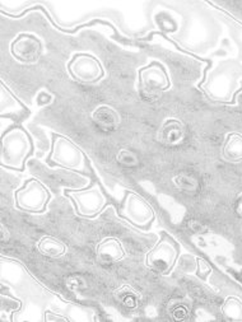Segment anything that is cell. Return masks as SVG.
Here are the masks:
<instances>
[{"label": "cell", "instance_id": "obj_1", "mask_svg": "<svg viewBox=\"0 0 242 322\" xmlns=\"http://www.w3.org/2000/svg\"><path fill=\"white\" fill-rule=\"evenodd\" d=\"M31 152V140L19 127H15L4 134L1 139L0 162L4 167L22 171L26 158Z\"/></svg>", "mask_w": 242, "mask_h": 322}, {"label": "cell", "instance_id": "obj_2", "mask_svg": "<svg viewBox=\"0 0 242 322\" xmlns=\"http://www.w3.org/2000/svg\"><path fill=\"white\" fill-rule=\"evenodd\" d=\"M138 86L139 93L144 100L154 101L160 97L162 92L170 88L171 83L166 69L160 62L153 61L149 65L139 69Z\"/></svg>", "mask_w": 242, "mask_h": 322}, {"label": "cell", "instance_id": "obj_3", "mask_svg": "<svg viewBox=\"0 0 242 322\" xmlns=\"http://www.w3.org/2000/svg\"><path fill=\"white\" fill-rule=\"evenodd\" d=\"M50 162L71 171L86 168V157L71 140L61 135H55L51 148Z\"/></svg>", "mask_w": 242, "mask_h": 322}, {"label": "cell", "instance_id": "obj_4", "mask_svg": "<svg viewBox=\"0 0 242 322\" xmlns=\"http://www.w3.org/2000/svg\"><path fill=\"white\" fill-rule=\"evenodd\" d=\"M50 192L36 178L26 181L22 189L15 191V207L28 213H42L50 201Z\"/></svg>", "mask_w": 242, "mask_h": 322}, {"label": "cell", "instance_id": "obj_5", "mask_svg": "<svg viewBox=\"0 0 242 322\" xmlns=\"http://www.w3.org/2000/svg\"><path fill=\"white\" fill-rule=\"evenodd\" d=\"M179 251L176 243L169 236H163L158 243L145 256V265L154 272L167 275L178 260Z\"/></svg>", "mask_w": 242, "mask_h": 322}, {"label": "cell", "instance_id": "obj_6", "mask_svg": "<svg viewBox=\"0 0 242 322\" xmlns=\"http://www.w3.org/2000/svg\"><path fill=\"white\" fill-rule=\"evenodd\" d=\"M68 70L74 80L92 84L104 78L105 71L97 57L89 54H77L68 64Z\"/></svg>", "mask_w": 242, "mask_h": 322}, {"label": "cell", "instance_id": "obj_7", "mask_svg": "<svg viewBox=\"0 0 242 322\" xmlns=\"http://www.w3.org/2000/svg\"><path fill=\"white\" fill-rule=\"evenodd\" d=\"M121 215L135 227L145 228L153 222L154 210L140 195L127 192L121 208Z\"/></svg>", "mask_w": 242, "mask_h": 322}, {"label": "cell", "instance_id": "obj_8", "mask_svg": "<svg viewBox=\"0 0 242 322\" xmlns=\"http://www.w3.org/2000/svg\"><path fill=\"white\" fill-rule=\"evenodd\" d=\"M66 195L74 201L77 213L86 218H93L104 210L106 205V198L97 185L86 190L68 191Z\"/></svg>", "mask_w": 242, "mask_h": 322}, {"label": "cell", "instance_id": "obj_9", "mask_svg": "<svg viewBox=\"0 0 242 322\" xmlns=\"http://www.w3.org/2000/svg\"><path fill=\"white\" fill-rule=\"evenodd\" d=\"M10 54L23 64H36L42 55V42L31 33H21L10 44Z\"/></svg>", "mask_w": 242, "mask_h": 322}, {"label": "cell", "instance_id": "obj_10", "mask_svg": "<svg viewBox=\"0 0 242 322\" xmlns=\"http://www.w3.org/2000/svg\"><path fill=\"white\" fill-rule=\"evenodd\" d=\"M126 256L122 243L115 237H106L96 247V259L102 265H113Z\"/></svg>", "mask_w": 242, "mask_h": 322}, {"label": "cell", "instance_id": "obj_11", "mask_svg": "<svg viewBox=\"0 0 242 322\" xmlns=\"http://www.w3.org/2000/svg\"><path fill=\"white\" fill-rule=\"evenodd\" d=\"M185 136V125L179 118H166L157 131V142L167 147L178 145Z\"/></svg>", "mask_w": 242, "mask_h": 322}, {"label": "cell", "instance_id": "obj_12", "mask_svg": "<svg viewBox=\"0 0 242 322\" xmlns=\"http://www.w3.org/2000/svg\"><path fill=\"white\" fill-rule=\"evenodd\" d=\"M92 120L104 131H115L121 124V116L114 107L101 105L92 112Z\"/></svg>", "mask_w": 242, "mask_h": 322}, {"label": "cell", "instance_id": "obj_13", "mask_svg": "<svg viewBox=\"0 0 242 322\" xmlns=\"http://www.w3.org/2000/svg\"><path fill=\"white\" fill-rule=\"evenodd\" d=\"M37 250L41 255L50 259H59L66 254V246L64 242L53 236H44L37 242Z\"/></svg>", "mask_w": 242, "mask_h": 322}, {"label": "cell", "instance_id": "obj_14", "mask_svg": "<svg viewBox=\"0 0 242 322\" xmlns=\"http://www.w3.org/2000/svg\"><path fill=\"white\" fill-rule=\"evenodd\" d=\"M222 156L227 162L237 163L242 161V135L237 133L228 134L225 145L222 148Z\"/></svg>", "mask_w": 242, "mask_h": 322}, {"label": "cell", "instance_id": "obj_15", "mask_svg": "<svg viewBox=\"0 0 242 322\" xmlns=\"http://www.w3.org/2000/svg\"><path fill=\"white\" fill-rule=\"evenodd\" d=\"M114 297L116 301L126 308H136L139 302L142 301V294L133 287H130L127 284L121 285L120 288L114 292Z\"/></svg>", "mask_w": 242, "mask_h": 322}, {"label": "cell", "instance_id": "obj_16", "mask_svg": "<svg viewBox=\"0 0 242 322\" xmlns=\"http://www.w3.org/2000/svg\"><path fill=\"white\" fill-rule=\"evenodd\" d=\"M226 319L232 321H241L242 320V303L237 298L230 297L226 299L225 305L222 307Z\"/></svg>", "mask_w": 242, "mask_h": 322}, {"label": "cell", "instance_id": "obj_17", "mask_svg": "<svg viewBox=\"0 0 242 322\" xmlns=\"http://www.w3.org/2000/svg\"><path fill=\"white\" fill-rule=\"evenodd\" d=\"M118 162L122 165H126V167H134V165L138 164V158L133 152L122 149L118 154Z\"/></svg>", "mask_w": 242, "mask_h": 322}, {"label": "cell", "instance_id": "obj_18", "mask_svg": "<svg viewBox=\"0 0 242 322\" xmlns=\"http://www.w3.org/2000/svg\"><path fill=\"white\" fill-rule=\"evenodd\" d=\"M174 181L178 185L179 189L191 191V190H195V187H196V182L192 178L185 177V176H178V177H175Z\"/></svg>", "mask_w": 242, "mask_h": 322}, {"label": "cell", "instance_id": "obj_19", "mask_svg": "<svg viewBox=\"0 0 242 322\" xmlns=\"http://www.w3.org/2000/svg\"><path fill=\"white\" fill-rule=\"evenodd\" d=\"M37 105L39 106H46V105L51 104V101H53V96L50 95V93H48V92H40L39 96H37Z\"/></svg>", "mask_w": 242, "mask_h": 322}, {"label": "cell", "instance_id": "obj_20", "mask_svg": "<svg viewBox=\"0 0 242 322\" xmlns=\"http://www.w3.org/2000/svg\"><path fill=\"white\" fill-rule=\"evenodd\" d=\"M198 261H199V270H200V276H205V275L210 271L209 265H208L204 260H198Z\"/></svg>", "mask_w": 242, "mask_h": 322}, {"label": "cell", "instance_id": "obj_21", "mask_svg": "<svg viewBox=\"0 0 242 322\" xmlns=\"http://www.w3.org/2000/svg\"><path fill=\"white\" fill-rule=\"evenodd\" d=\"M46 320H48V321H53V320H64V321H66V319H64V317L61 316H58V315H54L53 312H46Z\"/></svg>", "mask_w": 242, "mask_h": 322}, {"label": "cell", "instance_id": "obj_22", "mask_svg": "<svg viewBox=\"0 0 242 322\" xmlns=\"http://www.w3.org/2000/svg\"><path fill=\"white\" fill-rule=\"evenodd\" d=\"M236 212L240 216H242V195L240 196L236 204Z\"/></svg>", "mask_w": 242, "mask_h": 322}]
</instances>
